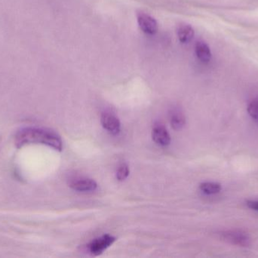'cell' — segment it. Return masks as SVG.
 Listing matches in <instances>:
<instances>
[{
	"label": "cell",
	"mask_w": 258,
	"mask_h": 258,
	"mask_svg": "<svg viewBox=\"0 0 258 258\" xmlns=\"http://www.w3.org/2000/svg\"><path fill=\"white\" fill-rule=\"evenodd\" d=\"M15 144L18 148L32 144H42L59 151L63 148V142L57 133L48 129L39 127L21 129L15 135Z\"/></svg>",
	"instance_id": "1"
},
{
	"label": "cell",
	"mask_w": 258,
	"mask_h": 258,
	"mask_svg": "<svg viewBox=\"0 0 258 258\" xmlns=\"http://www.w3.org/2000/svg\"><path fill=\"white\" fill-rule=\"evenodd\" d=\"M116 241V238L111 235H104L98 239H94L88 245L89 252L93 256H98L102 254L106 249L111 246Z\"/></svg>",
	"instance_id": "2"
},
{
	"label": "cell",
	"mask_w": 258,
	"mask_h": 258,
	"mask_svg": "<svg viewBox=\"0 0 258 258\" xmlns=\"http://www.w3.org/2000/svg\"><path fill=\"white\" fill-rule=\"evenodd\" d=\"M137 18H138V23L140 28L144 33L147 34L153 35L157 32V21L153 17L144 13V12H140L137 15Z\"/></svg>",
	"instance_id": "3"
},
{
	"label": "cell",
	"mask_w": 258,
	"mask_h": 258,
	"mask_svg": "<svg viewBox=\"0 0 258 258\" xmlns=\"http://www.w3.org/2000/svg\"><path fill=\"white\" fill-rule=\"evenodd\" d=\"M221 237L226 242L239 246L247 247L250 245V239L245 233L240 231H227L221 233Z\"/></svg>",
	"instance_id": "4"
},
{
	"label": "cell",
	"mask_w": 258,
	"mask_h": 258,
	"mask_svg": "<svg viewBox=\"0 0 258 258\" xmlns=\"http://www.w3.org/2000/svg\"><path fill=\"white\" fill-rule=\"evenodd\" d=\"M101 122L103 127L111 134L116 135L120 132V121L113 114L107 112L101 115Z\"/></svg>",
	"instance_id": "5"
},
{
	"label": "cell",
	"mask_w": 258,
	"mask_h": 258,
	"mask_svg": "<svg viewBox=\"0 0 258 258\" xmlns=\"http://www.w3.org/2000/svg\"><path fill=\"white\" fill-rule=\"evenodd\" d=\"M70 187L77 192H92L97 189L98 185L92 179H75L70 182Z\"/></svg>",
	"instance_id": "6"
},
{
	"label": "cell",
	"mask_w": 258,
	"mask_h": 258,
	"mask_svg": "<svg viewBox=\"0 0 258 258\" xmlns=\"http://www.w3.org/2000/svg\"><path fill=\"white\" fill-rule=\"evenodd\" d=\"M152 136L153 141L161 146H167L171 143V136L163 126H155Z\"/></svg>",
	"instance_id": "7"
},
{
	"label": "cell",
	"mask_w": 258,
	"mask_h": 258,
	"mask_svg": "<svg viewBox=\"0 0 258 258\" xmlns=\"http://www.w3.org/2000/svg\"><path fill=\"white\" fill-rule=\"evenodd\" d=\"M196 54H197L198 59L203 63H209L212 59V53H211L210 48L206 42H197L196 45Z\"/></svg>",
	"instance_id": "8"
},
{
	"label": "cell",
	"mask_w": 258,
	"mask_h": 258,
	"mask_svg": "<svg viewBox=\"0 0 258 258\" xmlns=\"http://www.w3.org/2000/svg\"><path fill=\"white\" fill-rule=\"evenodd\" d=\"M177 36L180 42L187 43L194 39V28L189 24H182L177 29Z\"/></svg>",
	"instance_id": "9"
},
{
	"label": "cell",
	"mask_w": 258,
	"mask_h": 258,
	"mask_svg": "<svg viewBox=\"0 0 258 258\" xmlns=\"http://www.w3.org/2000/svg\"><path fill=\"white\" fill-rule=\"evenodd\" d=\"M200 190L207 195H214L221 192V184L218 183H212V182H206L203 183L200 186Z\"/></svg>",
	"instance_id": "10"
},
{
	"label": "cell",
	"mask_w": 258,
	"mask_h": 258,
	"mask_svg": "<svg viewBox=\"0 0 258 258\" xmlns=\"http://www.w3.org/2000/svg\"><path fill=\"white\" fill-rule=\"evenodd\" d=\"M171 124L174 130H180V129L183 128L185 124L184 116L180 112H173L171 114Z\"/></svg>",
	"instance_id": "11"
},
{
	"label": "cell",
	"mask_w": 258,
	"mask_h": 258,
	"mask_svg": "<svg viewBox=\"0 0 258 258\" xmlns=\"http://www.w3.org/2000/svg\"><path fill=\"white\" fill-rule=\"evenodd\" d=\"M129 168L126 164H122L119 167L117 170V173H116V177H117L118 180L119 181H123L125 180L129 175Z\"/></svg>",
	"instance_id": "12"
},
{
	"label": "cell",
	"mask_w": 258,
	"mask_h": 258,
	"mask_svg": "<svg viewBox=\"0 0 258 258\" xmlns=\"http://www.w3.org/2000/svg\"><path fill=\"white\" fill-rule=\"evenodd\" d=\"M248 112L250 116L258 122V99L253 100L248 104Z\"/></svg>",
	"instance_id": "13"
},
{
	"label": "cell",
	"mask_w": 258,
	"mask_h": 258,
	"mask_svg": "<svg viewBox=\"0 0 258 258\" xmlns=\"http://www.w3.org/2000/svg\"><path fill=\"white\" fill-rule=\"evenodd\" d=\"M247 205L253 210L258 211V201H248Z\"/></svg>",
	"instance_id": "14"
}]
</instances>
